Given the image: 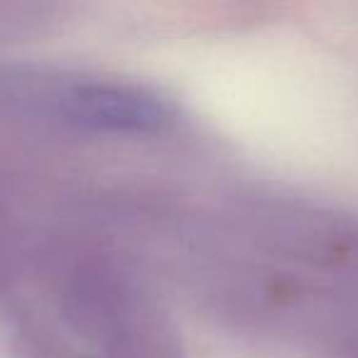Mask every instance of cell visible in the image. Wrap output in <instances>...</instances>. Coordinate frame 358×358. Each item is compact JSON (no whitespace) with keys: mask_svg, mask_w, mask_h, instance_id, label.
<instances>
[{"mask_svg":"<svg viewBox=\"0 0 358 358\" xmlns=\"http://www.w3.org/2000/svg\"><path fill=\"white\" fill-rule=\"evenodd\" d=\"M42 99L52 101L66 118L99 130H155L172 118L169 106L155 94L113 81H66L47 89Z\"/></svg>","mask_w":358,"mask_h":358,"instance_id":"cell-1","label":"cell"}]
</instances>
